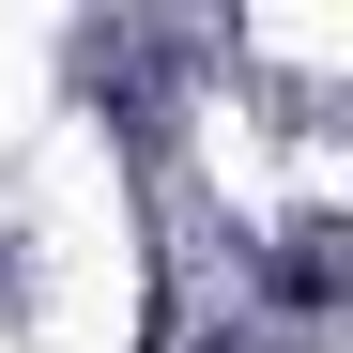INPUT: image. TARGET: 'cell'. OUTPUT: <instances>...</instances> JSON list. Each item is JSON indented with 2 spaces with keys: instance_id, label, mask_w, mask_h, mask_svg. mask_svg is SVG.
<instances>
[{
  "instance_id": "obj_1",
  "label": "cell",
  "mask_w": 353,
  "mask_h": 353,
  "mask_svg": "<svg viewBox=\"0 0 353 353\" xmlns=\"http://www.w3.org/2000/svg\"><path fill=\"white\" fill-rule=\"evenodd\" d=\"M276 292H292V307H323V292H338V215L276 230Z\"/></svg>"
}]
</instances>
